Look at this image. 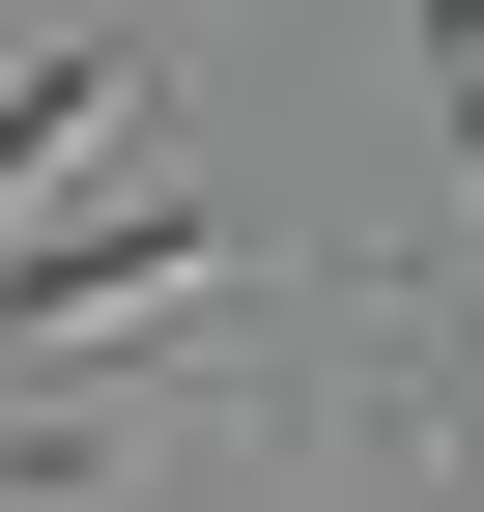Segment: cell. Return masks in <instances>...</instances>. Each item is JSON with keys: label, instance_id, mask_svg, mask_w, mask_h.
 Masks as SVG:
<instances>
[{"label": "cell", "instance_id": "1", "mask_svg": "<svg viewBox=\"0 0 484 512\" xmlns=\"http://www.w3.org/2000/svg\"><path fill=\"white\" fill-rule=\"evenodd\" d=\"M257 228H200V200H143V228H57L29 285H0V342H114V313H171V285H228Z\"/></svg>", "mask_w": 484, "mask_h": 512}, {"label": "cell", "instance_id": "2", "mask_svg": "<svg viewBox=\"0 0 484 512\" xmlns=\"http://www.w3.org/2000/svg\"><path fill=\"white\" fill-rule=\"evenodd\" d=\"M114 114H143V57H29V86H0V285H29V200L57 171H114Z\"/></svg>", "mask_w": 484, "mask_h": 512}, {"label": "cell", "instance_id": "3", "mask_svg": "<svg viewBox=\"0 0 484 512\" xmlns=\"http://www.w3.org/2000/svg\"><path fill=\"white\" fill-rule=\"evenodd\" d=\"M428 114H456V171H484V29H428Z\"/></svg>", "mask_w": 484, "mask_h": 512}]
</instances>
